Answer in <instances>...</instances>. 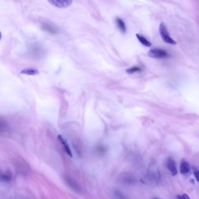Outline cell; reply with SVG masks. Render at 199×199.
Wrapping results in <instances>:
<instances>
[{
    "label": "cell",
    "mask_w": 199,
    "mask_h": 199,
    "mask_svg": "<svg viewBox=\"0 0 199 199\" xmlns=\"http://www.w3.org/2000/svg\"><path fill=\"white\" fill-rule=\"evenodd\" d=\"M180 173H182L183 176H188L190 175V168L189 164L185 160L182 159L180 162Z\"/></svg>",
    "instance_id": "4"
},
{
    "label": "cell",
    "mask_w": 199,
    "mask_h": 199,
    "mask_svg": "<svg viewBox=\"0 0 199 199\" xmlns=\"http://www.w3.org/2000/svg\"><path fill=\"white\" fill-rule=\"evenodd\" d=\"M116 25L118 27V28L121 31V32L123 33H126L127 31V29H126V26L124 21L119 18H117L116 19Z\"/></svg>",
    "instance_id": "8"
},
{
    "label": "cell",
    "mask_w": 199,
    "mask_h": 199,
    "mask_svg": "<svg viewBox=\"0 0 199 199\" xmlns=\"http://www.w3.org/2000/svg\"><path fill=\"white\" fill-rule=\"evenodd\" d=\"M20 73L24 74L26 75H29V76H35L39 74V71L36 69H32V68H29V69H25L22 71H20Z\"/></svg>",
    "instance_id": "9"
},
{
    "label": "cell",
    "mask_w": 199,
    "mask_h": 199,
    "mask_svg": "<svg viewBox=\"0 0 199 199\" xmlns=\"http://www.w3.org/2000/svg\"><path fill=\"white\" fill-rule=\"evenodd\" d=\"M159 31H160V36L164 42L172 45H175L176 44V42L169 36V32L167 30V27L164 23H160L159 28Z\"/></svg>",
    "instance_id": "1"
},
{
    "label": "cell",
    "mask_w": 199,
    "mask_h": 199,
    "mask_svg": "<svg viewBox=\"0 0 199 199\" xmlns=\"http://www.w3.org/2000/svg\"><path fill=\"white\" fill-rule=\"evenodd\" d=\"M42 28L45 32L49 33L51 34H56L57 33V29L54 26H51L49 24H46V23L43 24Z\"/></svg>",
    "instance_id": "7"
},
{
    "label": "cell",
    "mask_w": 199,
    "mask_h": 199,
    "mask_svg": "<svg viewBox=\"0 0 199 199\" xmlns=\"http://www.w3.org/2000/svg\"></svg>",
    "instance_id": "15"
},
{
    "label": "cell",
    "mask_w": 199,
    "mask_h": 199,
    "mask_svg": "<svg viewBox=\"0 0 199 199\" xmlns=\"http://www.w3.org/2000/svg\"><path fill=\"white\" fill-rule=\"evenodd\" d=\"M176 198L177 199H190V197L186 193H184L181 195L178 194V195H177Z\"/></svg>",
    "instance_id": "13"
},
{
    "label": "cell",
    "mask_w": 199,
    "mask_h": 199,
    "mask_svg": "<svg viewBox=\"0 0 199 199\" xmlns=\"http://www.w3.org/2000/svg\"><path fill=\"white\" fill-rule=\"evenodd\" d=\"M2 179H4V180H5V181H8V180H9L10 179H11V176H9V175H4V176H2Z\"/></svg>",
    "instance_id": "14"
},
{
    "label": "cell",
    "mask_w": 199,
    "mask_h": 199,
    "mask_svg": "<svg viewBox=\"0 0 199 199\" xmlns=\"http://www.w3.org/2000/svg\"><path fill=\"white\" fill-rule=\"evenodd\" d=\"M167 167L172 176H175L177 175L178 171H177V168L176 166V163L172 158L169 157L167 160Z\"/></svg>",
    "instance_id": "5"
},
{
    "label": "cell",
    "mask_w": 199,
    "mask_h": 199,
    "mask_svg": "<svg viewBox=\"0 0 199 199\" xmlns=\"http://www.w3.org/2000/svg\"><path fill=\"white\" fill-rule=\"evenodd\" d=\"M141 72V68L140 67H138V66H133V67H131V68L127 69L126 70V72L128 73L129 74H132V73H137V72Z\"/></svg>",
    "instance_id": "11"
},
{
    "label": "cell",
    "mask_w": 199,
    "mask_h": 199,
    "mask_svg": "<svg viewBox=\"0 0 199 199\" xmlns=\"http://www.w3.org/2000/svg\"><path fill=\"white\" fill-rule=\"evenodd\" d=\"M193 172L194 173V177L196 178V179L197 180V181L199 183V171L197 170L195 167H193Z\"/></svg>",
    "instance_id": "12"
},
{
    "label": "cell",
    "mask_w": 199,
    "mask_h": 199,
    "mask_svg": "<svg viewBox=\"0 0 199 199\" xmlns=\"http://www.w3.org/2000/svg\"><path fill=\"white\" fill-rule=\"evenodd\" d=\"M136 37L138 41L141 43L142 45L146 47H151V43L147 39H146L144 36H141L139 34H136Z\"/></svg>",
    "instance_id": "10"
},
{
    "label": "cell",
    "mask_w": 199,
    "mask_h": 199,
    "mask_svg": "<svg viewBox=\"0 0 199 199\" xmlns=\"http://www.w3.org/2000/svg\"><path fill=\"white\" fill-rule=\"evenodd\" d=\"M58 139L59 140V141L61 142V143L63 144V147H64V150L65 151V152L67 153V154H68L71 157H72V153L71 151L70 146L68 143V142L67 141L66 139H65L64 137L61 135H58Z\"/></svg>",
    "instance_id": "6"
},
{
    "label": "cell",
    "mask_w": 199,
    "mask_h": 199,
    "mask_svg": "<svg viewBox=\"0 0 199 199\" xmlns=\"http://www.w3.org/2000/svg\"><path fill=\"white\" fill-rule=\"evenodd\" d=\"M148 55L151 58L161 59V58H168L170 57L169 54L168 52L160 48H152L148 52Z\"/></svg>",
    "instance_id": "2"
},
{
    "label": "cell",
    "mask_w": 199,
    "mask_h": 199,
    "mask_svg": "<svg viewBox=\"0 0 199 199\" xmlns=\"http://www.w3.org/2000/svg\"><path fill=\"white\" fill-rule=\"evenodd\" d=\"M54 7L59 8H66L70 7L72 3V0H47Z\"/></svg>",
    "instance_id": "3"
}]
</instances>
